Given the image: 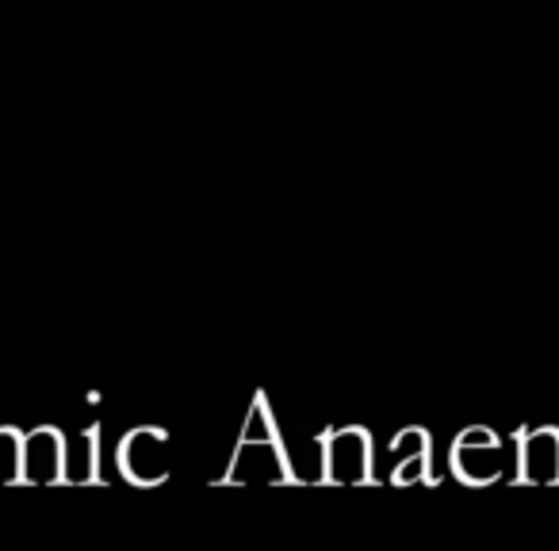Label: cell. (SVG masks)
I'll return each instance as SVG.
<instances>
[]
</instances>
